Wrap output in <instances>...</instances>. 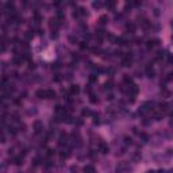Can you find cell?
<instances>
[{
  "label": "cell",
  "instance_id": "cell-1",
  "mask_svg": "<svg viewBox=\"0 0 173 173\" xmlns=\"http://www.w3.org/2000/svg\"><path fill=\"white\" fill-rule=\"evenodd\" d=\"M131 172H133V168L127 162H120L116 166V173H131Z\"/></svg>",
  "mask_w": 173,
  "mask_h": 173
},
{
  "label": "cell",
  "instance_id": "cell-2",
  "mask_svg": "<svg viewBox=\"0 0 173 173\" xmlns=\"http://www.w3.org/2000/svg\"><path fill=\"white\" fill-rule=\"evenodd\" d=\"M152 108H153V103H152V101H146V103H143V104L139 107L138 112H139V114H142V115H143V114H146V112H149V111H150Z\"/></svg>",
  "mask_w": 173,
  "mask_h": 173
},
{
  "label": "cell",
  "instance_id": "cell-3",
  "mask_svg": "<svg viewBox=\"0 0 173 173\" xmlns=\"http://www.w3.org/2000/svg\"><path fill=\"white\" fill-rule=\"evenodd\" d=\"M33 128H34L35 134H41V133L43 131V123L41 120H35L34 124H33Z\"/></svg>",
  "mask_w": 173,
  "mask_h": 173
},
{
  "label": "cell",
  "instance_id": "cell-4",
  "mask_svg": "<svg viewBox=\"0 0 173 173\" xmlns=\"http://www.w3.org/2000/svg\"><path fill=\"white\" fill-rule=\"evenodd\" d=\"M131 62H133V57H131V54H127V56H124L123 57V60H122V65L123 66H130L131 65Z\"/></svg>",
  "mask_w": 173,
  "mask_h": 173
},
{
  "label": "cell",
  "instance_id": "cell-5",
  "mask_svg": "<svg viewBox=\"0 0 173 173\" xmlns=\"http://www.w3.org/2000/svg\"><path fill=\"white\" fill-rule=\"evenodd\" d=\"M35 95L38 99H48V89H38Z\"/></svg>",
  "mask_w": 173,
  "mask_h": 173
},
{
  "label": "cell",
  "instance_id": "cell-6",
  "mask_svg": "<svg viewBox=\"0 0 173 173\" xmlns=\"http://www.w3.org/2000/svg\"><path fill=\"white\" fill-rule=\"evenodd\" d=\"M58 145L60 146H65V145H68V135L65 134V133H62L60 135V139H58Z\"/></svg>",
  "mask_w": 173,
  "mask_h": 173
},
{
  "label": "cell",
  "instance_id": "cell-7",
  "mask_svg": "<svg viewBox=\"0 0 173 173\" xmlns=\"http://www.w3.org/2000/svg\"><path fill=\"white\" fill-rule=\"evenodd\" d=\"M99 150L103 153V154H107V153H108V146H107V143L103 142V141H100V142H99Z\"/></svg>",
  "mask_w": 173,
  "mask_h": 173
},
{
  "label": "cell",
  "instance_id": "cell-8",
  "mask_svg": "<svg viewBox=\"0 0 173 173\" xmlns=\"http://www.w3.org/2000/svg\"><path fill=\"white\" fill-rule=\"evenodd\" d=\"M145 73H146V76L147 77H154V74H156V72H154V69H153V66H150V65H147L146 66V69H145Z\"/></svg>",
  "mask_w": 173,
  "mask_h": 173
},
{
  "label": "cell",
  "instance_id": "cell-9",
  "mask_svg": "<svg viewBox=\"0 0 173 173\" xmlns=\"http://www.w3.org/2000/svg\"><path fill=\"white\" fill-rule=\"evenodd\" d=\"M82 172L84 173H96V169H95V166H92V165H85V166L82 168Z\"/></svg>",
  "mask_w": 173,
  "mask_h": 173
},
{
  "label": "cell",
  "instance_id": "cell-10",
  "mask_svg": "<svg viewBox=\"0 0 173 173\" xmlns=\"http://www.w3.org/2000/svg\"><path fill=\"white\" fill-rule=\"evenodd\" d=\"M78 92H80V87L78 85H70V88H69L70 95H77Z\"/></svg>",
  "mask_w": 173,
  "mask_h": 173
},
{
  "label": "cell",
  "instance_id": "cell-11",
  "mask_svg": "<svg viewBox=\"0 0 173 173\" xmlns=\"http://www.w3.org/2000/svg\"><path fill=\"white\" fill-rule=\"evenodd\" d=\"M126 31H127V33H130V34H133V33H135V25L134 23H127V25H126Z\"/></svg>",
  "mask_w": 173,
  "mask_h": 173
},
{
  "label": "cell",
  "instance_id": "cell-12",
  "mask_svg": "<svg viewBox=\"0 0 173 173\" xmlns=\"http://www.w3.org/2000/svg\"><path fill=\"white\" fill-rule=\"evenodd\" d=\"M12 164L14 165H22L23 164V156H16V157H14L12 158Z\"/></svg>",
  "mask_w": 173,
  "mask_h": 173
},
{
  "label": "cell",
  "instance_id": "cell-13",
  "mask_svg": "<svg viewBox=\"0 0 173 173\" xmlns=\"http://www.w3.org/2000/svg\"><path fill=\"white\" fill-rule=\"evenodd\" d=\"M115 42L118 43V45H120V46H124V45H127V39H126L124 37H119V38H116L115 39Z\"/></svg>",
  "mask_w": 173,
  "mask_h": 173
},
{
  "label": "cell",
  "instance_id": "cell-14",
  "mask_svg": "<svg viewBox=\"0 0 173 173\" xmlns=\"http://www.w3.org/2000/svg\"><path fill=\"white\" fill-rule=\"evenodd\" d=\"M22 61H23V57H22V54H20V56H16V57H14V60H12L14 65H20V64H22Z\"/></svg>",
  "mask_w": 173,
  "mask_h": 173
},
{
  "label": "cell",
  "instance_id": "cell-15",
  "mask_svg": "<svg viewBox=\"0 0 173 173\" xmlns=\"http://www.w3.org/2000/svg\"><path fill=\"white\" fill-rule=\"evenodd\" d=\"M139 139H142V142L146 143L147 141H149V135L145 134V133H141V134H139Z\"/></svg>",
  "mask_w": 173,
  "mask_h": 173
},
{
  "label": "cell",
  "instance_id": "cell-16",
  "mask_svg": "<svg viewBox=\"0 0 173 173\" xmlns=\"http://www.w3.org/2000/svg\"><path fill=\"white\" fill-rule=\"evenodd\" d=\"M103 6H104V4H103L101 2H99V0H97V2H93V3H92V7H93V8H97V10L101 8Z\"/></svg>",
  "mask_w": 173,
  "mask_h": 173
},
{
  "label": "cell",
  "instance_id": "cell-17",
  "mask_svg": "<svg viewBox=\"0 0 173 173\" xmlns=\"http://www.w3.org/2000/svg\"><path fill=\"white\" fill-rule=\"evenodd\" d=\"M56 97V92L53 89H48V99H54Z\"/></svg>",
  "mask_w": 173,
  "mask_h": 173
},
{
  "label": "cell",
  "instance_id": "cell-18",
  "mask_svg": "<svg viewBox=\"0 0 173 173\" xmlns=\"http://www.w3.org/2000/svg\"><path fill=\"white\" fill-rule=\"evenodd\" d=\"M105 7H107L108 10H114L115 8V2H107L105 3Z\"/></svg>",
  "mask_w": 173,
  "mask_h": 173
},
{
  "label": "cell",
  "instance_id": "cell-19",
  "mask_svg": "<svg viewBox=\"0 0 173 173\" xmlns=\"http://www.w3.org/2000/svg\"><path fill=\"white\" fill-rule=\"evenodd\" d=\"M141 26H142L143 29H147V27L150 26V22H149L147 19H143V20H142V23H141Z\"/></svg>",
  "mask_w": 173,
  "mask_h": 173
},
{
  "label": "cell",
  "instance_id": "cell-20",
  "mask_svg": "<svg viewBox=\"0 0 173 173\" xmlns=\"http://www.w3.org/2000/svg\"><path fill=\"white\" fill-rule=\"evenodd\" d=\"M82 116H91V115H93V114L91 112V111H89V110H87V108H84V110H82Z\"/></svg>",
  "mask_w": 173,
  "mask_h": 173
},
{
  "label": "cell",
  "instance_id": "cell-21",
  "mask_svg": "<svg viewBox=\"0 0 173 173\" xmlns=\"http://www.w3.org/2000/svg\"><path fill=\"white\" fill-rule=\"evenodd\" d=\"M89 101H91V103H93V104H96L97 101H99V99H96V96L91 93V96H89Z\"/></svg>",
  "mask_w": 173,
  "mask_h": 173
},
{
  "label": "cell",
  "instance_id": "cell-22",
  "mask_svg": "<svg viewBox=\"0 0 173 173\" xmlns=\"http://www.w3.org/2000/svg\"><path fill=\"white\" fill-rule=\"evenodd\" d=\"M104 88H105V89H111V88H112V81L110 80V81L105 82V84H104Z\"/></svg>",
  "mask_w": 173,
  "mask_h": 173
},
{
  "label": "cell",
  "instance_id": "cell-23",
  "mask_svg": "<svg viewBox=\"0 0 173 173\" xmlns=\"http://www.w3.org/2000/svg\"><path fill=\"white\" fill-rule=\"evenodd\" d=\"M107 20H108L107 16H101V18H100V23H101V25H105V23H107Z\"/></svg>",
  "mask_w": 173,
  "mask_h": 173
},
{
  "label": "cell",
  "instance_id": "cell-24",
  "mask_svg": "<svg viewBox=\"0 0 173 173\" xmlns=\"http://www.w3.org/2000/svg\"><path fill=\"white\" fill-rule=\"evenodd\" d=\"M33 37H34V34H31V31H27V33H26V38L27 39H31Z\"/></svg>",
  "mask_w": 173,
  "mask_h": 173
},
{
  "label": "cell",
  "instance_id": "cell-25",
  "mask_svg": "<svg viewBox=\"0 0 173 173\" xmlns=\"http://www.w3.org/2000/svg\"><path fill=\"white\" fill-rule=\"evenodd\" d=\"M77 170H78L77 166H72V168H70V172H72V173H77Z\"/></svg>",
  "mask_w": 173,
  "mask_h": 173
},
{
  "label": "cell",
  "instance_id": "cell-26",
  "mask_svg": "<svg viewBox=\"0 0 173 173\" xmlns=\"http://www.w3.org/2000/svg\"><path fill=\"white\" fill-rule=\"evenodd\" d=\"M89 81H92V82H93V81H96V76H93V74H92V76L89 77Z\"/></svg>",
  "mask_w": 173,
  "mask_h": 173
},
{
  "label": "cell",
  "instance_id": "cell-27",
  "mask_svg": "<svg viewBox=\"0 0 173 173\" xmlns=\"http://www.w3.org/2000/svg\"><path fill=\"white\" fill-rule=\"evenodd\" d=\"M80 46H81V49H87V48H88V45H85V42H82Z\"/></svg>",
  "mask_w": 173,
  "mask_h": 173
},
{
  "label": "cell",
  "instance_id": "cell-28",
  "mask_svg": "<svg viewBox=\"0 0 173 173\" xmlns=\"http://www.w3.org/2000/svg\"><path fill=\"white\" fill-rule=\"evenodd\" d=\"M69 39H70V42H77V39H76V38H74V37H70Z\"/></svg>",
  "mask_w": 173,
  "mask_h": 173
},
{
  "label": "cell",
  "instance_id": "cell-29",
  "mask_svg": "<svg viewBox=\"0 0 173 173\" xmlns=\"http://www.w3.org/2000/svg\"><path fill=\"white\" fill-rule=\"evenodd\" d=\"M156 173H166V172H165L164 169H161V170H158V172H156Z\"/></svg>",
  "mask_w": 173,
  "mask_h": 173
},
{
  "label": "cell",
  "instance_id": "cell-30",
  "mask_svg": "<svg viewBox=\"0 0 173 173\" xmlns=\"http://www.w3.org/2000/svg\"><path fill=\"white\" fill-rule=\"evenodd\" d=\"M169 62H173V57L172 56H169Z\"/></svg>",
  "mask_w": 173,
  "mask_h": 173
},
{
  "label": "cell",
  "instance_id": "cell-31",
  "mask_svg": "<svg viewBox=\"0 0 173 173\" xmlns=\"http://www.w3.org/2000/svg\"><path fill=\"white\" fill-rule=\"evenodd\" d=\"M169 116H173V110H172V111H169Z\"/></svg>",
  "mask_w": 173,
  "mask_h": 173
},
{
  "label": "cell",
  "instance_id": "cell-32",
  "mask_svg": "<svg viewBox=\"0 0 173 173\" xmlns=\"http://www.w3.org/2000/svg\"><path fill=\"white\" fill-rule=\"evenodd\" d=\"M166 173H173V169H170V170H169V172H166Z\"/></svg>",
  "mask_w": 173,
  "mask_h": 173
},
{
  "label": "cell",
  "instance_id": "cell-33",
  "mask_svg": "<svg viewBox=\"0 0 173 173\" xmlns=\"http://www.w3.org/2000/svg\"><path fill=\"white\" fill-rule=\"evenodd\" d=\"M147 173H156V172H153V170H152V172H147Z\"/></svg>",
  "mask_w": 173,
  "mask_h": 173
},
{
  "label": "cell",
  "instance_id": "cell-34",
  "mask_svg": "<svg viewBox=\"0 0 173 173\" xmlns=\"http://www.w3.org/2000/svg\"><path fill=\"white\" fill-rule=\"evenodd\" d=\"M16 173H25V172H16Z\"/></svg>",
  "mask_w": 173,
  "mask_h": 173
}]
</instances>
